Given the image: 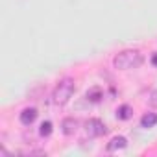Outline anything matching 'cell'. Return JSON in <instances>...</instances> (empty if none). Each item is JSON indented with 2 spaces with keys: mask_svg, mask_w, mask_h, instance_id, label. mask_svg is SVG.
<instances>
[{
  "mask_svg": "<svg viewBox=\"0 0 157 157\" xmlns=\"http://www.w3.org/2000/svg\"><path fill=\"white\" fill-rule=\"evenodd\" d=\"M74 89L76 87H74V80H72V78H63V80L56 85V89H54V102L57 105H67L68 100L74 94Z\"/></svg>",
  "mask_w": 157,
  "mask_h": 157,
  "instance_id": "cell-2",
  "label": "cell"
},
{
  "mask_svg": "<svg viewBox=\"0 0 157 157\" xmlns=\"http://www.w3.org/2000/svg\"><path fill=\"white\" fill-rule=\"evenodd\" d=\"M155 124H157V115H155V113H146V115L140 118V126L146 128V129H148V128H153Z\"/></svg>",
  "mask_w": 157,
  "mask_h": 157,
  "instance_id": "cell-9",
  "label": "cell"
},
{
  "mask_svg": "<svg viewBox=\"0 0 157 157\" xmlns=\"http://www.w3.org/2000/svg\"><path fill=\"white\" fill-rule=\"evenodd\" d=\"M128 146V139L122 137V135H117L113 137L109 142H107V151H115V150H124Z\"/></svg>",
  "mask_w": 157,
  "mask_h": 157,
  "instance_id": "cell-6",
  "label": "cell"
},
{
  "mask_svg": "<svg viewBox=\"0 0 157 157\" xmlns=\"http://www.w3.org/2000/svg\"><path fill=\"white\" fill-rule=\"evenodd\" d=\"M151 65H153V67H157V52H153V54H151Z\"/></svg>",
  "mask_w": 157,
  "mask_h": 157,
  "instance_id": "cell-12",
  "label": "cell"
},
{
  "mask_svg": "<svg viewBox=\"0 0 157 157\" xmlns=\"http://www.w3.org/2000/svg\"><path fill=\"white\" fill-rule=\"evenodd\" d=\"M52 131H54V126H52L50 120H44V122L41 124V128H39V135H41V137H50Z\"/></svg>",
  "mask_w": 157,
  "mask_h": 157,
  "instance_id": "cell-10",
  "label": "cell"
},
{
  "mask_svg": "<svg viewBox=\"0 0 157 157\" xmlns=\"http://www.w3.org/2000/svg\"><path fill=\"white\" fill-rule=\"evenodd\" d=\"M85 133L89 137H102L107 133V128L100 118H89L85 122Z\"/></svg>",
  "mask_w": 157,
  "mask_h": 157,
  "instance_id": "cell-3",
  "label": "cell"
},
{
  "mask_svg": "<svg viewBox=\"0 0 157 157\" xmlns=\"http://www.w3.org/2000/svg\"><path fill=\"white\" fill-rule=\"evenodd\" d=\"M131 117H133V109H131V105L124 104V105H120V107L117 109V118H118V120H129Z\"/></svg>",
  "mask_w": 157,
  "mask_h": 157,
  "instance_id": "cell-8",
  "label": "cell"
},
{
  "mask_svg": "<svg viewBox=\"0 0 157 157\" xmlns=\"http://www.w3.org/2000/svg\"><path fill=\"white\" fill-rule=\"evenodd\" d=\"M85 98H87L89 102H93V104H98V102L104 98V93H102V89H100V87H93V89H89V91H87Z\"/></svg>",
  "mask_w": 157,
  "mask_h": 157,
  "instance_id": "cell-7",
  "label": "cell"
},
{
  "mask_svg": "<svg viewBox=\"0 0 157 157\" xmlns=\"http://www.w3.org/2000/svg\"><path fill=\"white\" fill-rule=\"evenodd\" d=\"M142 63V54L139 50H122L113 57V67L117 70H129V68H137Z\"/></svg>",
  "mask_w": 157,
  "mask_h": 157,
  "instance_id": "cell-1",
  "label": "cell"
},
{
  "mask_svg": "<svg viewBox=\"0 0 157 157\" xmlns=\"http://www.w3.org/2000/svg\"><path fill=\"white\" fill-rule=\"evenodd\" d=\"M150 105L157 107V89H155V91H151V94H150Z\"/></svg>",
  "mask_w": 157,
  "mask_h": 157,
  "instance_id": "cell-11",
  "label": "cell"
},
{
  "mask_svg": "<svg viewBox=\"0 0 157 157\" xmlns=\"http://www.w3.org/2000/svg\"><path fill=\"white\" fill-rule=\"evenodd\" d=\"M78 126H80V122H78L74 117H67V118H63V122H61V131H63V135L70 137V135H74V133L78 131Z\"/></svg>",
  "mask_w": 157,
  "mask_h": 157,
  "instance_id": "cell-4",
  "label": "cell"
},
{
  "mask_svg": "<svg viewBox=\"0 0 157 157\" xmlns=\"http://www.w3.org/2000/svg\"><path fill=\"white\" fill-rule=\"evenodd\" d=\"M37 109L35 107H26V109H22L21 111V115H19V120H21V124L22 126H32L33 122H35V118H37Z\"/></svg>",
  "mask_w": 157,
  "mask_h": 157,
  "instance_id": "cell-5",
  "label": "cell"
}]
</instances>
